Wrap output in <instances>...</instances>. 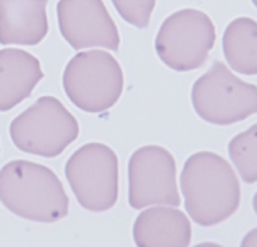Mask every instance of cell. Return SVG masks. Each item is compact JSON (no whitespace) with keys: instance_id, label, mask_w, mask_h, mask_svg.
I'll list each match as a JSON object with an SVG mask.
<instances>
[{"instance_id":"obj_1","label":"cell","mask_w":257,"mask_h":247,"mask_svg":"<svg viewBox=\"0 0 257 247\" xmlns=\"http://www.w3.org/2000/svg\"><path fill=\"white\" fill-rule=\"evenodd\" d=\"M185 207L193 221L212 226L227 220L239 205V181L223 157L201 153L188 157L182 172Z\"/></svg>"},{"instance_id":"obj_2","label":"cell","mask_w":257,"mask_h":247,"mask_svg":"<svg viewBox=\"0 0 257 247\" xmlns=\"http://www.w3.org/2000/svg\"><path fill=\"white\" fill-rule=\"evenodd\" d=\"M0 201L18 217L52 223L68 215L69 199L60 178L45 165L8 162L0 170Z\"/></svg>"},{"instance_id":"obj_3","label":"cell","mask_w":257,"mask_h":247,"mask_svg":"<svg viewBox=\"0 0 257 247\" xmlns=\"http://www.w3.org/2000/svg\"><path fill=\"white\" fill-rule=\"evenodd\" d=\"M63 85L69 100L79 109L103 113L114 105L122 93V69L106 52H82L68 63Z\"/></svg>"},{"instance_id":"obj_4","label":"cell","mask_w":257,"mask_h":247,"mask_svg":"<svg viewBox=\"0 0 257 247\" xmlns=\"http://www.w3.org/2000/svg\"><path fill=\"white\" fill-rule=\"evenodd\" d=\"M191 100L206 122L230 125L257 111V87L243 82L222 61H215L193 85Z\"/></svg>"},{"instance_id":"obj_5","label":"cell","mask_w":257,"mask_h":247,"mask_svg":"<svg viewBox=\"0 0 257 247\" xmlns=\"http://www.w3.org/2000/svg\"><path fill=\"white\" fill-rule=\"evenodd\" d=\"M12 140L24 153L53 157L79 135V124L53 97H42L10 125Z\"/></svg>"},{"instance_id":"obj_6","label":"cell","mask_w":257,"mask_h":247,"mask_svg":"<svg viewBox=\"0 0 257 247\" xmlns=\"http://www.w3.org/2000/svg\"><path fill=\"white\" fill-rule=\"evenodd\" d=\"M66 178L79 204L87 210H108L117 201V156L103 143L79 148L66 164Z\"/></svg>"},{"instance_id":"obj_7","label":"cell","mask_w":257,"mask_h":247,"mask_svg":"<svg viewBox=\"0 0 257 247\" xmlns=\"http://www.w3.org/2000/svg\"><path fill=\"white\" fill-rule=\"evenodd\" d=\"M215 42L211 18L199 10H180L171 15L156 37V52L163 63L175 71H193L206 63Z\"/></svg>"},{"instance_id":"obj_8","label":"cell","mask_w":257,"mask_h":247,"mask_svg":"<svg viewBox=\"0 0 257 247\" xmlns=\"http://www.w3.org/2000/svg\"><path fill=\"white\" fill-rule=\"evenodd\" d=\"M128 202L134 209L148 205H180L174 156L161 146L137 149L128 162Z\"/></svg>"},{"instance_id":"obj_9","label":"cell","mask_w":257,"mask_h":247,"mask_svg":"<svg viewBox=\"0 0 257 247\" xmlns=\"http://www.w3.org/2000/svg\"><path fill=\"white\" fill-rule=\"evenodd\" d=\"M58 23L72 49H119L117 28L101 0H60Z\"/></svg>"},{"instance_id":"obj_10","label":"cell","mask_w":257,"mask_h":247,"mask_svg":"<svg viewBox=\"0 0 257 247\" xmlns=\"http://www.w3.org/2000/svg\"><path fill=\"white\" fill-rule=\"evenodd\" d=\"M47 0H0V44L36 45L48 33Z\"/></svg>"},{"instance_id":"obj_11","label":"cell","mask_w":257,"mask_h":247,"mask_svg":"<svg viewBox=\"0 0 257 247\" xmlns=\"http://www.w3.org/2000/svg\"><path fill=\"white\" fill-rule=\"evenodd\" d=\"M134 237L139 247H187L191 225L183 212L169 205L153 207L135 220Z\"/></svg>"},{"instance_id":"obj_12","label":"cell","mask_w":257,"mask_h":247,"mask_svg":"<svg viewBox=\"0 0 257 247\" xmlns=\"http://www.w3.org/2000/svg\"><path fill=\"white\" fill-rule=\"evenodd\" d=\"M44 77L37 58L18 49L0 50V111L26 100Z\"/></svg>"},{"instance_id":"obj_13","label":"cell","mask_w":257,"mask_h":247,"mask_svg":"<svg viewBox=\"0 0 257 247\" xmlns=\"http://www.w3.org/2000/svg\"><path fill=\"white\" fill-rule=\"evenodd\" d=\"M223 53L233 71L257 74V23L251 18L231 21L223 34Z\"/></svg>"},{"instance_id":"obj_14","label":"cell","mask_w":257,"mask_h":247,"mask_svg":"<svg viewBox=\"0 0 257 247\" xmlns=\"http://www.w3.org/2000/svg\"><path fill=\"white\" fill-rule=\"evenodd\" d=\"M230 156L238 173L246 183L257 180V127L252 125L247 132L239 133L230 143Z\"/></svg>"},{"instance_id":"obj_15","label":"cell","mask_w":257,"mask_h":247,"mask_svg":"<svg viewBox=\"0 0 257 247\" xmlns=\"http://www.w3.org/2000/svg\"><path fill=\"white\" fill-rule=\"evenodd\" d=\"M119 15L137 28H147L156 0H112Z\"/></svg>"}]
</instances>
